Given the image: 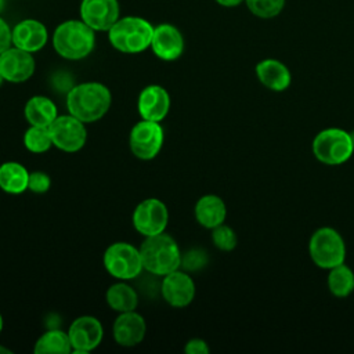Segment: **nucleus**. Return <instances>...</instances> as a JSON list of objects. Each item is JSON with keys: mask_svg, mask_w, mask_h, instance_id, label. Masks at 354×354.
Segmentation results:
<instances>
[{"mask_svg": "<svg viewBox=\"0 0 354 354\" xmlns=\"http://www.w3.org/2000/svg\"><path fill=\"white\" fill-rule=\"evenodd\" d=\"M111 102L109 88L98 82L76 84L66 94L68 112L83 123L100 120L109 111Z\"/></svg>", "mask_w": 354, "mask_h": 354, "instance_id": "f257e3e1", "label": "nucleus"}, {"mask_svg": "<svg viewBox=\"0 0 354 354\" xmlns=\"http://www.w3.org/2000/svg\"><path fill=\"white\" fill-rule=\"evenodd\" d=\"M142 267L147 272L155 277H165L181 267V252L173 236L160 232L145 236L141 246Z\"/></svg>", "mask_w": 354, "mask_h": 354, "instance_id": "f03ea898", "label": "nucleus"}, {"mask_svg": "<svg viewBox=\"0 0 354 354\" xmlns=\"http://www.w3.org/2000/svg\"><path fill=\"white\" fill-rule=\"evenodd\" d=\"M95 30L77 19L65 21L53 33V46L58 55L77 61L86 58L95 46Z\"/></svg>", "mask_w": 354, "mask_h": 354, "instance_id": "7ed1b4c3", "label": "nucleus"}, {"mask_svg": "<svg viewBox=\"0 0 354 354\" xmlns=\"http://www.w3.org/2000/svg\"><path fill=\"white\" fill-rule=\"evenodd\" d=\"M153 26L141 17L119 18L108 30L113 48L124 54L142 53L151 47Z\"/></svg>", "mask_w": 354, "mask_h": 354, "instance_id": "20e7f679", "label": "nucleus"}, {"mask_svg": "<svg viewBox=\"0 0 354 354\" xmlns=\"http://www.w3.org/2000/svg\"><path fill=\"white\" fill-rule=\"evenodd\" d=\"M311 147L314 156L328 166L346 163L354 152L350 133L339 127H329L317 133Z\"/></svg>", "mask_w": 354, "mask_h": 354, "instance_id": "39448f33", "label": "nucleus"}, {"mask_svg": "<svg viewBox=\"0 0 354 354\" xmlns=\"http://www.w3.org/2000/svg\"><path fill=\"white\" fill-rule=\"evenodd\" d=\"M308 253L317 267L330 270L344 263L346 243L335 228L321 227L313 232L308 241Z\"/></svg>", "mask_w": 354, "mask_h": 354, "instance_id": "423d86ee", "label": "nucleus"}, {"mask_svg": "<svg viewBox=\"0 0 354 354\" xmlns=\"http://www.w3.org/2000/svg\"><path fill=\"white\" fill-rule=\"evenodd\" d=\"M104 267L119 281H130L144 271L140 249L129 242L111 243L104 252Z\"/></svg>", "mask_w": 354, "mask_h": 354, "instance_id": "0eeeda50", "label": "nucleus"}, {"mask_svg": "<svg viewBox=\"0 0 354 354\" xmlns=\"http://www.w3.org/2000/svg\"><path fill=\"white\" fill-rule=\"evenodd\" d=\"M163 140L165 133L159 122L141 119L130 130L129 147L136 158L151 160L160 152Z\"/></svg>", "mask_w": 354, "mask_h": 354, "instance_id": "6e6552de", "label": "nucleus"}, {"mask_svg": "<svg viewBox=\"0 0 354 354\" xmlns=\"http://www.w3.org/2000/svg\"><path fill=\"white\" fill-rule=\"evenodd\" d=\"M53 145L64 152L80 151L87 140V130L82 120L73 115H61L48 126Z\"/></svg>", "mask_w": 354, "mask_h": 354, "instance_id": "1a4fd4ad", "label": "nucleus"}, {"mask_svg": "<svg viewBox=\"0 0 354 354\" xmlns=\"http://www.w3.org/2000/svg\"><path fill=\"white\" fill-rule=\"evenodd\" d=\"M131 221L136 231L141 235H156L165 232L169 221V210L160 199L147 198L136 206Z\"/></svg>", "mask_w": 354, "mask_h": 354, "instance_id": "9d476101", "label": "nucleus"}, {"mask_svg": "<svg viewBox=\"0 0 354 354\" xmlns=\"http://www.w3.org/2000/svg\"><path fill=\"white\" fill-rule=\"evenodd\" d=\"M68 336L75 354H87L100 346L104 329L95 317L80 315L72 321Z\"/></svg>", "mask_w": 354, "mask_h": 354, "instance_id": "9b49d317", "label": "nucleus"}, {"mask_svg": "<svg viewBox=\"0 0 354 354\" xmlns=\"http://www.w3.org/2000/svg\"><path fill=\"white\" fill-rule=\"evenodd\" d=\"M160 295L171 307H187L195 297V282L187 272L178 268L162 278Z\"/></svg>", "mask_w": 354, "mask_h": 354, "instance_id": "f8f14e48", "label": "nucleus"}, {"mask_svg": "<svg viewBox=\"0 0 354 354\" xmlns=\"http://www.w3.org/2000/svg\"><path fill=\"white\" fill-rule=\"evenodd\" d=\"M80 18L95 32H108L119 19L118 0H82Z\"/></svg>", "mask_w": 354, "mask_h": 354, "instance_id": "ddd939ff", "label": "nucleus"}, {"mask_svg": "<svg viewBox=\"0 0 354 354\" xmlns=\"http://www.w3.org/2000/svg\"><path fill=\"white\" fill-rule=\"evenodd\" d=\"M35 72V58L32 53L18 47H10L0 54V73L6 82L22 83L32 77Z\"/></svg>", "mask_w": 354, "mask_h": 354, "instance_id": "4468645a", "label": "nucleus"}, {"mask_svg": "<svg viewBox=\"0 0 354 354\" xmlns=\"http://www.w3.org/2000/svg\"><path fill=\"white\" fill-rule=\"evenodd\" d=\"M145 319L136 310L119 313L112 325L113 340L122 347H134L140 344L145 337Z\"/></svg>", "mask_w": 354, "mask_h": 354, "instance_id": "2eb2a0df", "label": "nucleus"}, {"mask_svg": "<svg viewBox=\"0 0 354 354\" xmlns=\"http://www.w3.org/2000/svg\"><path fill=\"white\" fill-rule=\"evenodd\" d=\"M137 108L141 119L162 122L170 109V95L159 84H149L138 94Z\"/></svg>", "mask_w": 354, "mask_h": 354, "instance_id": "dca6fc26", "label": "nucleus"}, {"mask_svg": "<svg viewBox=\"0 0 354 354\" xmlns=\"http://www.w3.org/2000/svg\"><path fill=\"white\" fill-rule=\"evenodd\" d=\"M151 48L158 58L174 61L184 51V37L174 25L160 24L153 28Z\"/></svg>", "mask_w": 354, "mask_h": 354, "instance_id": "f3484780", "label": "nucleus"}, {"mask_svg": "<svg viewBox=\"0 0 354 354\" xmlns=\"http://www.w3.org/2000/svg\"><path fill=\"white\" fill-rule=\"evenodd\" d=\"M47 40V28L37 19H24L12 28V44L28 53L41 50Z\"/></svg>", "mask_w": 354, "mask_h": 354, "instance_id": "a211bd4d", "label": "nucleus"}, {"mask_svg": "<svg viewBox=\"0 0 354 354\" xmlns=\"http://www.w3.org/2000/svg\"><path fill=\"white\" fill-rule=\"evenodd\" d=\"M259 82L271 91H285L292 83V73L289 68L279 59L264 58L254 66Z\"/></svg>", "mask_w": 354, "mask_h": 354, "instance_id": "6ab92c4d", "label": "nucleus"}, {"mask_svg": "<svg viewBox=\"0 0 354 354\" xmlns=\"http://www.w3.org/2000/svg\"><path fill=\"white\" fill-rule=\"evenodd\" d=\"M194 214L202 227L212 230L225 221L227 206L220 196L207 194L196 201Z\"/></svg>", "mask_w": 354, "mask_h": 354, "instance_id": "aec40b11", "label": "nucleus"}, {"mask_svg": "<svg viewBox=\"0 0 354 354\" xmlns=\"http://www.w3.org/2000/svg\"><path fill=\"white\" fill-rule=\"evenodd\" d=\"M25 119L30 126L48 127L58 116L57 105L46 95L30 97L24 108Z\"/></svg>", "mask_w": 354, "mask_h": 354, "instance_id": "412c9836", "label": "nucleus"}, {"mask_svg": "<svg viewBox=\"0 0 354 354\" xmlns=\"http://www.w3.org/2000/svg\"><path fill=\"white\" fill-rule=\"evenodd\" d=\"M29 171L18 162H4L0 165V188L11 195L22 194L28 189Z\"/></svg>", "mask_w": 354, "mask_h": 354, "instance_id": "4be33fe9", "label": "nucleus"}, {"mask_svg": "<svg viewBox=\"0 0 354 354\" xmlns=\"http://www.w3.org/2000/svg\"><path fill=\"white\" fill-rule=\"evenodd\" d=\"M105 300L108 306L116 313L134 311L138 306V293L133 286H130L124 281H120L112 283L106 289Z\"/></svg>", "mask_w": 354, "mask_h": 354, "instance_id": "5701e85b", "label": "nucleus"}, {"mask_svg": "<svg viewBox=\"0 0 354 354\" xmlns=\"http://www.w3.org/2000/svg\"><path fill=\"white\" fill-rule=\"evenodd\" d=\"M35 354H69L72 351L68 332L59 329H50L44 332L35 343Z\"/></svg>", "mask_w": 354, "mask_h": 354, "instance_id": "b1692460", "label": "nucleus"}, {"mask_svg": "<svg viewBox=\"0 0 354 354\" xmlns=\"http://www.w3.org/2000/svg\"><path fill=\"white\" fill-rule=\"evenodd\" d=\"M326 285L336 297H347L354 290V272L344 263L328 270Z\"/></svg>", "mask_w": 354, "mask_h": 354, "instance_id": "393cba45", "label": "nucleus"}, {"mask_svg": "<svg viewBox=\"0 0 354 354\" xmlns=\"http://www.w3.org/2000/svg\"><path fill=\"white\" fill-rule=\"evenodd\" d=\"M24 145L33 153L47 152L53 147L48 127L30 126L24 134Z\"/></svg>", "mask_w": 354, "mask_h": 354, "instance_id": "a878e982", "label": "nucleus"}, {"mask_svg": "<svg viewBox=\"0 0 354 354\" xmlns=\"http://www.w3.org/2000/svg\"><path fill=\"white\" fill-rule=\"evenodd\" d=\"M286 0H245L248 10L260 19H272L278 17Z\"/></svg>", "mask_w": 354, "mask_h": 354, "instance_id": "bb28decb", "label": "nucleus"}, {"mask_svg": "<svg viewBox=\"0 0 354 354\" xmlns=\"http://www.w3.org/2000/svg\"><path fill=\"white\" fill-rule=\"evenodd\" d=\"M212 242L217 249H220L223 252H230V250L235 249V246L238 243V236L230 225L223 223V224L212 228Z\"/></svg>", "mask_w": 354, "mask_h": 354, "instance_id": "cd10ccee", "label": "nucleus"}, {"mask_svg": "<svg viewBox=\"0 0 354 354\" xmlns=\"http://www.w3.org/2000/svg\"><path fill=\"white\" fill-rule=\"evenodd\" d=\"M207 264V254L202 249H191L181 257V266L185 270L196 271Z\"/></svg>", "mask_w": 354, "mask_h": 354, "instance_id": "c85d7f7f", "label": "nucleus"}, {"mask_svg": "<svg viewBox=\"0 0 354 354\" xmlns=\"http://www.w3.org/2000/svg\"><path fill=\"white\" fill-rule=\"evenodd\" d=\"M51 187V178L44 171H32L29 173L28 189L35 194H44Z\"/></svg>", "mask_w": 354, "mask_h": 354, "instance_id": "c756f323", "label": "nucleus"}, {"mask_svg": "<svg viewBox=\"0 0 354 354\" xmlns=\"http://www.w3.org/2000/svg\"><path fill=\"white\" fill-rule=\"evenodd\" d=\"M209 351L210 348L207 343L199 337L189 339L184 346V353L187 354H209Z\"/></svg>", "mask_w": 354, "mask_h": 354, "instance_id": "7c9ffc66", "label": "nucleus"}, {"mask_svg": "<svg viewBox=\"0 0 354 354\" xmlns=\"http://www.w3.org/2000/svg\"><path fill=\"white\" fill-rule=\"evenodd\" d=\"M12 44V29L8 24L0 17V54L10 48Z\"/></svg>", "mask_w": 354, "mask_h": 354, "instance_id": "2f4dec72", "label": "nucleus"}, {"mask_svg": "<svg viewBox=\"0 0 354 354\" xmlns=\"http://www.w3.org/2000/svg\"><path fill=\"white\" fill-rule=\"evenodd\" d=\"M217 4H220L221 7H227V8H232V7H238L242 3H245V0H216Z\"/></svg>", "mask_w": 354, "mask_h": 354, "instance_id": "473e14b6", "label": "nucleus"}, {"mask_svg": "<svg viewBox=\"0 0 354 354\" xmlns=\"http://www.w3.org/2000/svg\"><path fill=\"white\" fill-rule=\"evenodd\" d=\"M11 353H12V351H11L10 348H7L6 346H1V344H0V354H11Z\"/></svg>", "mask_w": 354, "mask_h": 354, "instance_id": "72a5a7b5", "label": "nucleus"}, {"mask_svg": "<svg viewBox=\"0 0 354 354\" xmlns=\"http://www.w3.org/2000/svg\"><path fill=\"white\" fill-rule=\"evenodd\" d=\"M3 325H4V321H3V317H1V314H0V332L3 330Z\"/></svg>", "mask_w": 354, "mask_h": 354, "instance_id": "f704fd0d", "label": "nucleus"}, {"mask_svg": "<svg viewBox=\"0 0 354 354\" xmlns=\"http://www.w3.org/2000/svg\"><path fill=\"white\" fill-rule=\"evenodd\" d=\"M4 4H6V1H4V0H0V12H1L3 8H4Z\"/></svg>", "mask_w": 354, "mask_h": 354, "instance_id": "c9c22d12", "label": "nucleus"}, {"mask_svg": "<svg viewBox=\"0 0 354 354\" xmlns=\"http://www.w3.org/2000/svg\"><path fill=\"white\" fill-rule=\"evenodd\" d=\"M350 133V137H351V141H353V144H354V131H348Z\"/></svg>", "mask_w": 354, "mask_h": 354, "instance_id": "e433bc0d", "label": "nucleus"}, {"mask_svg": "<svg viewBox=\"0 0 354 354\" xmlns=\"http://www.w3.org/2000/svg\"><path fill=\"white\" fill-rule=\"evenodd\" d=\"M3 82H4V77H3V75L0 73V87H1V84H3Z\"/></svg>", "mask_w": 354, "mask_h": 354, "instance_id": "4c0bfd02", "label": "nucleus"}]
</instances>
